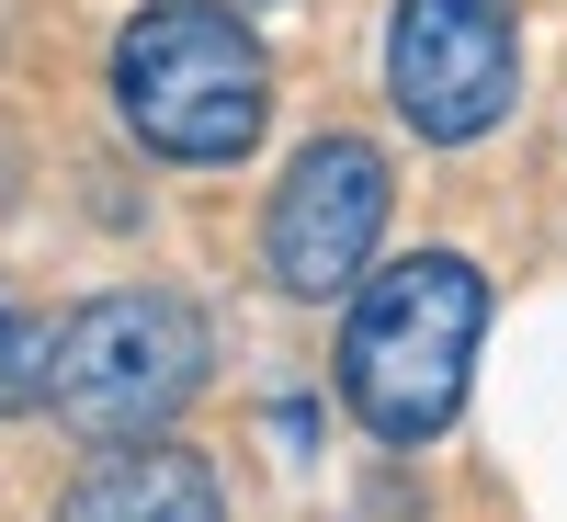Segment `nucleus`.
<instances>
[{"label":"nucleus","instance_id":"nucleus-1","mask_svg":"<svg viewBox=\"0 0 567 522\" xmlns=\"http://www.w3.org/2000/svg\"><path fill=\"white\" fill-rule=\"evenodd\" d=\"M488 341V273L454 250H409L386 273H363V296L341 318V398L374 443H443L465 387H477Z\"/></svg>","mask_w":567,"mask_h":522},{"label":"nucleus","instance_id":"nucleus-2","mask_svg":"<svg viewBox=\"0 0 567 522\" xmlns=\"http://www.w3.org/2000/svg\"><path fill=\"white\" fill-rule=\"evenodd\" d=\"M114 114L171 171H227L272 125V58L227 0H159L114 34Z\"/></svg>","mask_w":567,"mask_h":522},{"label":"nucleus","instance_id":"nucleus-3","mask_svg":"<svg viewBox=\"0 0 567 522\" xmlns=\"http://www.w3.org/2000/svg\"><path fill=\"white\" fill-rule=\"evenodd\" d=\"M205 375H216L205 307L159 296V284H125V296H91L58 341H45V409H58L80 443H159L171 420L205 398Z\"/></svg>","mask_w":567,"mask_h":522},{"label":"nucleus","instance_id":"nucleus-4","mask_svg":"<svg viewBox=\"0 0 567 522\" xmlns=\"http://www.w3.org/2000/svg\"><path fill=\"white\" fill-rule=\"evenodd\" d=\"M386 91H398V114L432 136V149L488 136L511 114V91H523V12H511V0H398Z\"/></svg>","mask_w":567,"mask_h":522},{"label":"nucleus","instance_id":"nucleus-5","mask_svg":"<svg viewBox=\"0 0 567 522\" xmlns=\"http://www.w3.org/2000/svg\"><path fill=\"white\" fill-rule=\"evenodd\" d=\"M386 205H398V182L386 160L363 149V136H318V149H296V171L272 182V205H261V262L284 296H352L374 239H386Z\"/></svg>","mask_w":567,"mask_h":522},{"label":"nucleus","instance_id":"nucleus-6","mask_svg":"<svg viewBox=\"0 0 567 522\" xmlns=\"http://www.w3.org/2000/svg\"><path fill=\"white\" fill-rule=\"evenodd\" d=\"M58 522H227L216 511V465L182 443H103L69 478Z\"/></svg>","mask_w":567,"mask_h":522},{"label":"nucleus","instance_id":"nucleus-7","mask_svg":"<svg viewBox=\"0 0 567 522\" xmlns=\"http://www.w3.org/2000/svg\"><path fill=\"white\" fill-rule=\"evenodd\" d=\"M45 398V329H34V307L0 284V420L12 409H34Z\"/></svg>","mask_w":567,"mask_h":522},{"label":"nucleus","instance_id":"nucleus-8","mask_svg":"<svg viewBox=\"0 0 567 522\" xmlns=\"http://www.w3.org/2000/svg\"><path fill=\"white\" fill-rule=\"evenodd\" d=\"M227 12H261V0H227Z\"/></svg>","mask_w":567,"mask_h":522}]
</instances>
